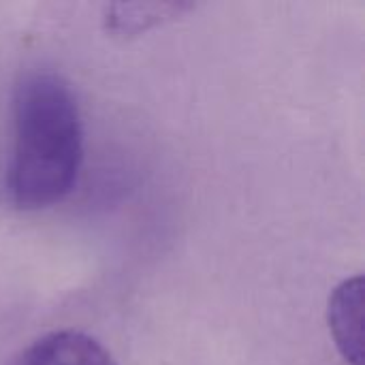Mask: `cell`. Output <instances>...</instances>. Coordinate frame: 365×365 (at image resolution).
Segmentation results:
<instances>
[{
    "instance_id": "1",
    "label": "cell",
    "mask_w": 365,
    "mask_h": 365,
    "mask_svg": "<svg viewBox=\"0 0 365 365\" xmlns=\"http://www.w3.org/2000/svg\"><path fill=\"white\" fill-rule=\"evenodd\" d=\"M13 148L6 192L24 212L66 199L83 160V124L68 81L51 71H30L13 90Z\"/></svg>"
},
{
    "instance_id": "2",
    "label": "cell",
    "mask_w": 365,
    "mask_h": 365,
    "mask_svg": "<svg viewBox=\"0 0 365 365\" xmlns=\"http://www.w3.org/2000/svg\"><path fill=\"white\" fill-rule=\"evenodd\" d=\"M11 365H115V361L96 338L83 331L62 329L30 342Z\"/></svg>"
},
{
    "instance_id": "3",
    "label": "cell",
    "mask_w": 365,
    "mask_h": 365,
    "mask_svg": "<svg viewBox=\"0 0 365 365\" xmlns=\"http://www.w3.org/2000/svg\"><path fill=\"white\" fill-rule=\"evenodd\" d=\"M331 338L351 365H364V278L355 276L334 289L327 308Z\"/></svg>"
}]
</instances>
